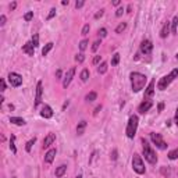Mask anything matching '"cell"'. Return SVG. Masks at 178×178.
Wrapping results in <instances>:
<instances>
[{
  "mask_svg": "<svg viewBox=\"0 0 178 178\" xmlns=\"http://www.w3.org/2000/svg\"><path fill=\"white\" fill-rule=\"evenodd\" d=\"M129 78H131V88H132V91L135 92V93L142 91V89L145 88V85H146L147 78H146V75L141 74V72H131Z\"/></svg>",
  "mask_w": 178,
  "mask_h": 178,
  "instance_id": "cell-1",
  "label": "cell"
},
{
  "mask_svg": "<svg viewBox=\"0 0 178 178\" xmlns=\"http://www.w3.org/2000/svg\"><path fill=\"white\" fill-rule=\"evenodd\" d=\"M142 152H143L145 160L150 164H156L157 163V156H156V152L153 150V147L147 143L145 139H142Z\"/></svg>",
  "mask_w": 178,
  "mask_h": 178,
  "instance_id": "cell-2",
  "label": "cell"
},
{
  "mask_svg": "<svg viewBox=\"0 0 178 178\" xmlns=\"http://www.w3.org/2000/svg\"><path fill=\"white\" fill-rule=\"evenodd\" d=\"M175 78H178V68H174L168 75H164V77H161L160 81H159V83H157V88L160 89V91H166L167 86H168L170 83L175 79Z\"/></svg>",
  "mask_w": 178,
  "mask_h": 178,
  "instance_id": "cell-3",
  "label": "cell"
},
{
  "mask_svg": "<svg viewBox=\"0 0 178 178\" xmlns=\"http://www.w3.org/2000/svg\"><path fill=\"white\" fill-rule=\"evenodd\" d=\"M138 122H139V118L138 116H131L129 120H128V124H127V128H125V134L129 139H132L136 134V129H138Z\"/></svg>",
  "mask_w": 178,
  "mask_h": 178,
  "instance_id": "cell-4",
  "label": "cell"
},
{
  "mask_svg": "<svg viewBox=\"0 0 178 178\" xmlns=\"http://www.w3.org/2000/svg\"><path fill=\"white\" fill-rule=\"evenodd\" d=\"M132 168L134 171L136 172V174L142 175L146 172V168H145V164H143V160H142V157L138 155V153H135L132 157Z\"/></svg>",
  "mask_w": 178,
  "mask_h": 178,
  "instance_id": "cell-5",
  "label": "cell"
},
{
  "mask_svg": "<svg viewBox=\"0 0 178 178\" xmlns=\"http://www.w3.org/2000/svg\"><path fill=\"white\" fill-rule=\"evenodd\" d=\"M150 139H152V142L156 145V147H159L160 150H166V149H167V146H168V145L166 143V141L163 139L161 134H157V132H150Z\"/></svg>",
  "mask_w": 178,
  "mask_h": 178,
  "instance_id": "cell-6",
  "label": "cell"
},
{
  "mask_svg": "<svg viewBox=\"0 0 178 178\" xmlns=\"http://www.w3.org/2000/svg\"><path fill=\"white\" fill-rule=\"evenodd\" d=\"M7 78H8L10 85L14 86V88H18V86L22 85V77L19 74H17V72H10Z\"/></svg>",
  "mask_w": 178,
  "mask_h": 178,
  "instance_id": "cell-7",
  "label": "cell"
},
{
  "mask_svg": "<svg viewBox=\"0 0 178 178\" xmlns=\"http://www.w3.org/2000/svg\"><path fill=\"white\" fill-rule=\"evenodd\" d=\"M153 50V43L149 40V39H143V40L141 42V53H143L145 56L150 54Z\"/></svg>",
  "mask_w": 178,
  "mask_h": 178,
  "instance_id": "cell-8",
  "label": "cell"
},
{
  "mask_svg": "<svg viewBox=\"0 0 178 178\" xmlns=\"http://www.w3.org/2000/svg\"><path fill=\"white\" fill-rule=\"evenodd\" d=\"M74 75H75V67H71V68L67 71L66 77H64V79H63V86H64V88H67V86L71 83L72 78H74Z\"/></svg>",
  "mask_w": 178,
  "mask_h": 178,
  "instance_id": "cell-9",
  "label": "cell"
},
{
  "mask_svg": "<svg viewBox=\"0 0 178 178\" xmlns=\"http://www.w3.org/2000/svg\"><path fill=\"white\" fill-rule=\"evenodd\" d=\"M42 95H43V85L39 81L38 85H36V97H35V107H38L42 102Z\"/></svg>",
  "mask_w": 178,
  "mask_h": 178,
  "instance_id": "cell-10",
  "label": "cell"
},
{
  "mask_svg": "<svg viewBox=\"0 0 178 178\" xmlns=\"http://www.w3.org/2000/svg\"><path fill=\"white\" fill-rule=\"evenodd\" d=\"M40 117H43V118H46V120H49V118L53 117V110H52V107H50L49 104H44L43 107H42Z\"/></svg>",
  "mask_w": 178,
  "mask_h": 178,
  "instance_id": "cell-11",
  "label": "cell"
},
{
  "mask_svg": "<svg viewBox=\"0 0 178 178\" xmlns=\"http://www.w3.org/2000/svg\"><path fill=\"white\" fill-rule=\"evenodd\" d=\"M152 106H153V102H152V100H145V102H142L141 104H139L138 111L143 114V113H146V111H149Z\"/></svg>",
  "mask_w": 178,
  "mask_h": 178,
  "instance_id": "cell-12",
  "label": "cell"
},
{
  "mask_svg": "<svg viewBox=\"0 0 178 178\" xmlns=\"http://www.w3.org/2000/svg\"><path fill=\"white\" fill-rule=\"evenodd\" d=\"M153 95H155V81H150V83L147 85L146 91H145V99L149 100Z\"/></svg>",
  "mask_w": 178,
  "mask_h": 178,
  "instance_id": "cell-13",
  "label": "cell"
},
{
  "mask_svg": "<svg viewBox=\"0 0 178 178\" xmlns=\"http://www.w3.org/2000/svg\"><path fill=\"white\" fill-rule=\"evenodd\" d=\"M54 141H56V135H54V134H47V135L44 136V139H43V147H44V149H46V147H49L50 145L54 143Z\"/></svg>",
  "mask_w": 178,
  "mask_h": 178,
  "instance_id": "cell-14",
  "label": "cell"
},
{
  "mask_svg": "<svg viewBox=\"0 0 178 178\" xmlns=\"http://www.w3.org/2000/svg\"><path fill=\"white\" fill-rule=\"evenodd\" d=\"M54 156H56V149H49L46 152V155H44V161H46L47 164L53 163V160H54Z\"/></svg>",
  "mask_w": 178,
  "mask_h": 178,
  "instance_id": "cell-15",
  "label": "cell"
},
{
  "mask_svg": "<svg viewBox=\"0 0 178 178\" xmlns=\"http://www.w3.org/2000/svg\"><path fill=\"white\" fill-rule=\"evenodd\" d=\"M170 29H171V24H170L168 21L166 22V24L163 25V28H161V31H160V38H167L168 36V33H170Z\"/></svg>",
  "mask_w": 178,
  "mask_h": 178,
  "instance_id": "cell-16",
  "label": "cell"
},
{
  "mask_svg": "<svg viewBox=\"0 0 178 178\" xmlns=\"http://www.w3.org/2000/svg\"><path fill=\"white\" fill-rule=\"evenodd\" d=\"M22 52L27 53L28 56H33V44H32V42H27V43L22 46Z\"/></svg>",
  "mask_w": 178,
  "mask_h": 178,
  "instance_id": "cell-17",
  "label": "cell"
},
{
  "mask_svg": "<svg viewBox=\"0 0 178 178\" xmlns=\"http://www.w3.org/2000/svg\"><path fill=\"white\" fill-rule=\"evenodd\" d=\"M66 171H67V166H66V164H61V166H58L57 168H56V172H54L56 178L63 177V175L66 174Z\"/></svg>",
  "mask_w": 178,
  "mask_h": 178,
  "instance_id": "cell-18",
  "label": "cell"
},
{
  "mask_svg": "<svg viewBox=\"0 0 178 178\" xmlns=\"http://www.w3.org/2000/svg\"><path fill=\"white\" fill-rule=\"evenodd\" d=\"M10 122L14 125H25V120L21 118V117H11Z\"/></svg>",
  "mask_w": 178,
  "mask_h": 178,
  "instance_id": "cell-19",
  "label": "cell"
},
{
  "mask_svg": "<svg viewBox=\"0 0 178 178\" xmlns=\"http://www.w3.org/2000/svg\"><path fill=\"white\" fill-rule=\"evenodd\" d=\"M85 128H86V121L78 122V125H77V134L78 135H82V134L85 132Z\"/></svg>",
  "mask_w": 178,
  "mask_h": 178,
  "instance_id": "cell-20",
  "label": "cell"
},
{
  "mask_svg": "<svg viewBox=\"0 0 178 178\" xmlns=\"http://www.w3.org/2000/svg\"><path fill=\"white\" fill-rule=\"evenodd\" d=\"M171 24V33H177V29H178V17H174L172 21L170 22Z\"/></svg>",
  "mask_w": 178,
  "mask_h": 178,
  "instance_id": "cell-21",
  "label": "cell"
},
{
  "mask_svg": "<svg viewBox=\"0 0 178 178\" xmlns=\"http://www.w3.org/2000/svg\"><path fill=\"white\" fill-rule=\"evenodd\" d=\"M53 49V42H49V43L44 44V47L42 49V56H47V53Z\"/></svg>",
  "mask_w": 178,
  "mask_h": 178,
  "instance_id": "cell-22",
  "label": "cell"
},
{
  "mask_svg": "<svg viewBox=\"0 0 178 178\" xmlns=\"http://www.w3.org/2000/svg\"><path fill=\"white\" fill-rule=\"evenodd\" d=\"M107 63H106V61H102V63L99 64V67H97V72H99V74H104L106 71H107Z\"/></svg>",
  "mask_w": 178,
  "mask_h": 178,
  "instance_id": "cell-23",
  "label": "cell"
},
{
  "mask_svg": "<svg viewBox=\"0 0 178 178\" xmlns=\"http://www.w3.org/2000/svg\"><path fill=\"white\" fill-rule=\"evenodd\" d=\"M96 97H97V93H96V92H89V93L85 96V100H86L88 103H91V102H93V100H96Z\"/></svg>",
  "mask_w": 178,
  "mask_h": 178,
  "instance_id": "cell-24",
  "label": "cell"
},
{
  "mask_svg": "<svg viewBox=\"0 0 178 178\" xmlns=\"http://www.w3.org/2000/svg\"><path fill=\"white\" fill-rule=\"evenodd\" d=\"M79 78H81V81H82V82H86V81H88V78H89V70L83 68L82 71H81Z\"/></svg>",
  "mask_w": 178,
  "mask_h": 178,
  "instance_id": "cell-25",
  "label": "cell"
},
{
  "mask_svg": "<svg viewBox=\"0 0 178 178\" xmlns=\"http://www.w3.org/2000/svg\"><path fill=\"white\" fill-rule=\"evenodd\" d=\"M35 142H36V138H32V139H29V141L27 142V145H25V150H27L28 153L31 152V149H32V146L35 145Z\"/></svg>",
  "mask_w": 178,
  "mask_h": 178,
  "instance_id": "cell-26",
  "label": "cell"
},
{
  "mask_svg": "<svg viewBox=\"0 0 178 178\" xmlns=\"http://www.w3.org/2000/svg\"><path fill=\"white\" fill-rule=\"evenodd\" d=\"M125 28H127V22H121V24H118V25H117V28H116V33L124 32Z\"/></svg>",
  "mask_w": 178,
  "mask_h": 178,
  "instance_id": "cell-27",
  "label": "cell"
},
{
  "mask_svg": "<svg viewBox=\"0 0 178 178\" xmlns=\"http://www.w3.org/2000/svg\"><path fill=\"white\" fill-rule=\"evenodd\" d=\"M88 44H89L88 39H83V40H81L79 42V50H81V52H85L86 47H88Z\"/></svg>",
  "mask_w": 178,
  "mask_h": 178,
  "instance_id": "cell-28",
  "label": "cell"
},
{
  "mask_svg": "<svg viewBox=\"0 0 178 178\" xmlns=\"http://www.w3.org/2000/svg\"><path fill=\"white\" fill-rule=\"evenodd\" d=\"M15 136L14 135H11V139H10V149H11V152L13 153H17V147H15Z\"/></svg>",
  "mask_w": 178,
  "mask_h": 178,
  "instance_id": "cell-29",
  "label": "cell"
},
{
  "mask_svg": "<svg viewBox=\"0 0 178 178\" xmlns=\"http://www.w3.org/2000/svg\"><path fill=\"white\" fill-rule=\"evenodd\" d=\"M168 159L170 160H175V159H178V147L174 150H171V152L168 153Z\"/></svg>",
  "mask_w": 178,
  "mask_h": 178,
  "instance_id": "cell-30",
  "label": "cell"
},
{
  "mask_svg": "<svg viewBox=\"0 0 178 178\" xmlns=\"http://www.w3.org/2000/svg\"><path fill=\"white\" fill-rule=\"evenodd\" d=\"M118 61H120V54L118 53H114L113 54V57H111V66H117L118 64Z\"/></svg>",
  "mask_w": 178,
  "mask_h": 178,
  "instance_id": "cell-31",
  "label": "cell"
},
{
  "mask_svg": "<svg viewBox=\"0 0 178 178\" xmlns=\"http://www.w3.org/2000/svg\"><path fill=\"white\" fill-rule=\"evenodd\" d=\"M31 42H32L33 47H38V46H39V35H38V33H33V36H32V39H31Z\"/></svg>",
  "mask_w": 178,
  "mask_h": 178,
  "instance_id": "cell-32",
  "label": "cell"
},
{
  "mask_svg": "<svg viewBox=\"0 0 178 178\" xmlns=\"http://www.w3.org/2000/svg\"><path fill=\"white\" fill-rule=\"evenodd\" d=\"M102 44V40L100 39H97V40L93 42V44H92V52H96L97 49H99V46Z\"/></svg>",
  "mask_w": 178,
  "mask_h": 178,
  "instance_id": "cell-33",
  "label": "cell"
},
{
  "mask_svg": "<svg viewBox=\"0 0 178 178\" xmlns=\"http://www.w3.org/2000/svg\"><path fill=\"white\" fill-rule=\"evenodd\" d=\"M83 60H85V54L83 53H79V54L75 56V61L77 63H83Z\"/></svg>",
  "mask_w": 178,
  "mask_h": 178,
  "instance_id": "cell-34",
  "label": "cell"
},
{
  "mask_svg": "<svg viewBox=\"0 0 178 178\" xmlns=\"http://www.w3.org/2000/svg\"><path fill=\"white\" fill-rule=\"evenodd\" d=\"M32 18H33V11H28V13H25V15H24L25 21H31Z\"/></svg>",
  "mask_w": 178,
  "mask_h": 178,
  "instance_id": "cell-35",
  "label": "cell"
},
{
  "mask_svg": "<svg viewBox=\"0 0 178 178\" xmlns=\"http://www.w3.org/2000/svg\"><path fill=\"white\" fill-rule=\"evenodd\" d=\"M89 29H91V27H89V24L83 25V28H82V32H81V35L86 36V35H88V32H89Z\"/></svg>",
  "mask_w": 178,
  "mask_h": 178,
  "instance_id": "cell-36",
  "label": "cell"
},
{
  "mask_svg": "<svg viewBox=\"0 0 178 178\" xmlns=\"http://www.w3.org/2000/svg\"><path fill=\"white\" fill-rule=\"evenodd\" d=\"M99 36H100V38H106V36H107V29H106V28H100V29H99Z\"/></svg>",
  "mask_w": 178,
  "mask_h": 178,
  "instance_id": "cell-37",
  "label": "cell"
},
{
  "mask_svg": "<svg viewBox=\"0 0 178 178\" xmlns=\"http://www.w3.org/2000/svg\"><path fill=\"white\" fill-rule=\"evenodd\" d=\"M103 14H104V10H103V8H102V10H99L96 14H95V19H99L100 17L103 15Z\"/></svg>",
  "mask_w": 178,
  "mask_h": 178,
  "instance_id": "cell-38",
  "label": "cell"
},
{
  "mask_svg": "<svg viewBox=\"0 0 178 178\" xmlns=\"http://www.w3.org/2000/svg\"><path fill=\"white\" fill-rule=\"evenodd\" d=\"M122 13H124V7L117 8V11H116V17H121V15H122Z\"/></svg>",
  "mask_w": 178,
  "mask_h": 178,
  "instance_id": "cell-39",
  "label": "cell"
},
{
  "mask_svg": "<svg viewBox=\"0 0 178 178\" xmlns=\"http://www.w3.org/2000/svg\"><path fill=\"white\" fill-rule=\"evenodd\" d=\"M54 15H56V8H52V10H50V13H49V15H47V19H52Z\"/></svg>",
  "mask_w": 178,
  "mask_h": 178,
  "instance_id": "cell-40",
  "label": "cell"
},
{
  "mask_svg": "<svg viewBox=\"0 0 178 178\" xmlns=\"http://www.w3.org/2000/svg\"><path fill=\"white\" fill-rule=\"evenodd\" d=\"M83 4H85V2H83V0H79V2L77 0V2H75V7H77V8H81Z\"/></svg>",
  "mask_w": 178,
  "mask_h": 178,
  "instance_id": "cell-41",
  "label": "cell"
},
{
  "mask_svg": "<svg viewBox=\"0 0 178 178\" xmlns=\"http://www.w3.org/2000/svg\"><path fill=\"white\" fill-rule=\"evenodd\" d=\"M92 63H93L95 66H97V64L100 63V56H95V57H93V60H92Z\"/></svg>",
  "mask_w": 178,
  "mask_h": 178,
  "instance_id": "cell-42",
  "label": "cell"
},
{
  "mask_svg": "<svg viewBox=\"0 0 178 178\" xmlns=\"http://www.w3.org/2000/svg\"><path fill=\"white\" fill-rule=\"evenodd\" d=\"M100 110H102V104L96 106V107H95V110H93V116H97V113H99Z\"/></svg>",
  "mask_w": 178,
  "mask_h": 178,
  "instance_id": "cell-43",
  "label": "cell"
},
{
  "mask_svg": "<svg viewBox=\"0 0 178 178\" xmlns=\"http://www.w3.org/2000/svg\"><path fill=\"white\" fill-rule=\"evenodd\" d=\"M0 86H2V89H0V91L4 92L6 91V81L4 79H0Z\"/></svg>",
  "mask_w": 178,
  "mask_h": 178,
  "instance_id": "cell-44",
  "label": "cell"
},
{
  "mask_svg": "<svg viewBox=\"0 0 178 178\" xmlns=\"http://www.w3.org/2000/svg\"><path fill=\"white\" fill-rule=\"evenodd\" d=\"M61 75H63L61 70H57V71H56V79H61Z\"/></svg>",
  "mask_w": 178,
  "mask_h": 178,
  "instance_id": "cell-45",
  "label": "cell"
},
{
  "mask_svg": "<svg viewBox=\"0 0 178 178\" xmlns=\"http://www.w3.org/2000/svg\"><path fill=\"white\" fill-rule=\"evenodd\" d=\"M110 157H111V160H117V150H116V149L111 152V156H110Z\"/></svg>",
  "mask_w": 178,
  "mask_h": 178,
  "instance_id": "cell-46",
  "label": "cell"
},
{
  "mask_svg": "<svg viewBox=\"0 0 178 178\" xmlns=\"http://www.w3.org/2000/svg\"><path fill=\"white\" fill-rule=\"evenodd\" d=\"M6 19H7V18H6V15H0V25H2V27L6 24Z\"/></svg>",
  "mask_w": 178,
  "mask_h": 178,
  "instance_id": "cell-47",
  "label": "cell"
},
{
  "mask_svg": "<svg viewBox=\"0 0 178 178\" xmlns=\"http://www.w3.org/2000/svg\"><path fill=\"white\" fill-rule=\"evenodd\" d=\"M174 121H175V125L178 127V107H177V110H175V117H174Z\"/></svg>",
  "mask_w": 178,
  "mask_h": 178,
  "instance_id": "cell-48",
  "label": "cell"
},
{
  "mask_svg": "<svg viewBox=\"0 0 178 178\" xmlns=\"http://www.w3.org/2000/svg\"><path fill=\"white\" fill-rule=\"evenodd\" d=\"M15 7H17V3H15V2H13V3L10 4V10H11V11L15 10Z\"/></svg>",
  "mask_w": 178,
  "mask_h": 178,
  "instance_id": "cell-49",
  "label": "cell"
},
{
  "mask_svg": "<svg viewBox=\"0 0 178 178\" xmlns=\"http://www.w3.org/2000/svg\"><path fill=\"white\" fill-rule=\"evenodd\" d=\"M163 108H164V104H163V103H159L157 110H159V111H163Z\"/></svg>",
  "mask_w": 178,
  "mask_h": 178,
  "instance_id": "cell-50",
  "label": "cell"
},
{
  "mask_svg": "<svg viewBox=\"0 0 178 178\" xmlns=\"http://www.w3.org/2000/svg\"><path fill=\"white\" fill-rule=\"evenodd\" d=\"M68 104H70V102H68V100H67V102L63 104V110H66V108H67V106H68Z\"/></svg>",
  "mask_w": 178,
  "mask_h": 178,
  "instance_id": "cell-51",
  "label": "cell"
},
{
  "mask_svg": "<svg viewBox=\"0 0 178 178\" xmlns=\"http://www.w3.org/2000/svg\"><path fill=\"white\" fill-rule=\"evenodd\" d=\"M61 4H63V6H68V0H63V2H61Z\"/></svg>",
  "mask_w": 178,
  "mask_h": 178,
  "instance_id": "cell-52",
  "label": "cell"
},
{
  "mask_svg": "<svg viewBox=\"0 0 178 178\" xmlns=\"http://www.w3.org/2000/svg\"><path fill=\"white\" fill-rule=\"evenodd\" d=\"M118 4H120L118 0H114V2H113V6H118Z\"/></svg>",
  "mask_w": 178,
  "mask_h": 178,
  "instance_id": "cell-53",
  "label": "cell"
},
{
  "mask_svg": "<svg viewBox=\"0 0 178 178\" xmlns=\"http://www.w3.org/2000/svg\"><path fill=\"white\" fill-rule=\"evenodd\" d=\"M77 178H82V175H78V177Z\"/></svg>",
  "mask_w": 178,
  "mask_h": 178,
  "instance_id": "cell-54",
  "label": "cell"
},
{
  "mask_svg": "<svg viewBox=\"0 0 178 178\" xmlns=\"http://www.w3.org/2000/svg\"><path fill=\"white\" fill-rule=\"evenodd\" d=\"M175 57H177V60H178V53H177V54H175Z\"/></svg>",
  "mask_w": 178,
  "mask_h": 178,
  "instance_id": "cell-55",
  "label": "cell"
}]
</instances>
